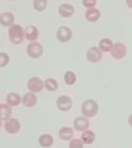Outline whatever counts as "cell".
<instances>
[{
    "instance_id": "cell-1",
    "label": "cell",
    "mask_w": 132,
    "mask_h": 148,
    "mask_svg": "<svg viewBox=\"0 0 132 148\" xmlns=\"http://www.w3.org/2000/svg\"><path fill=\"white\" fill-rule=\"evenodd\" d=\"M8 37L10 42L13 45H19L23 43L25 38V29L21 25L13 24L8 29Z\"/></svg>"
},
{
    "instance_id": "cell-16",
    "label": "cell",
    "mask_w": 132,
    "mask_h": 148,
    "mask_svg": "<svg viewBox=\"0 0 132 148\" xmlns=\"http://www.w3.org/2000/svg\"><path fill=\"white\" fill-rule=\"evenodd\" d=\"M6 102L11 106H17L22 103V97L18 93L11 92L6 97Z\"/></svg>"
},
{
    "instance_id": "cell-27",
    "label": "cell",
    "mask_w": 132,
    "mask_h": 148,
    "mask_svg": "<svg viewBox=\"0 0 132 148\" xmlns=\"http://www.w3.org/2000/svg\"><path fill=\"white\" fill-rule=\"evenodd\" d=\"M82 4L87 9L95 8L97 4V0H82Z\"/></svg>"
},
{
    "instance_id": "cell-17",
    "label": "cell",
    "mask_w": 132,
    "mask_h": 148,
    "mask_svg": "<svg viewBox=\"0 0 132 148\" xmlns=\"http://www.w3.org/2000/svg\"><path fill=\"white\" fill-rule=\"evenodd\" d=\"M12 106L8 103H2L0 105V119L2 121H7L12 116Z\"/></svg>"
},
{
    "instance_id": "cell-28",
    "label": "cell",
    "mask_w": 132,
    "mask_h": 148,
    "mask_svg": "<svg viewBox=\"0 0 132 148\" xmlns=\"http://www.w3.org/2000/svg\"><path fill=\"white\" fill-rule=\"evenodd\" d=\"M126 4L128 8H129L130 10H132V0H126Z\"/></svg>"
},
{
    "instance_id": "cell-11",
    "label": "cell",
    "mask_w": 132,
    "mask_h": 148,
    "mask_svg": "<svg viewBox=\"0 0 132 148\" xmlns=\"http://www.w3.org/2000/svg\"><path fill=\"white\" fill-rule=\"evenodd\" d=\"M15 18L13 13L11 12H4L0 13V25L5 28H10L14 24Z\"/></svg>"
},
{
    "instance_id": "cell-23",
    "label": "cell",
    "mask_w": 132,
    "mask_h": 148,
    "mask_svg": "<svg viewBox=\"0 0 132 148\" xmlns=\"http://www.w3.org/2000/svg\"><path fill=\"white\" fill-rule=\"evenodd\" d=\"M32 7L34 11L42 12L48 8V0H33Z\"/></svg>"
},
{
    "instance_id": "cell-5",
    "label": "cell",
    "mask_w": 132,
    "mask_h": 148,
    "mask_svg": "<svg viewBox=\"0 0 132 148\" xmlns=\"http://www.w3.org/2000/svg\"><path fill=\"white\" fill-rule=\"evenodd\" d=\"M56 38L60 43H67L72 38V29L67 26H61L56 32Z\"/></svg>"
},
{
    "instance_id": "cell-25",
    "label": "cell",
    "mask_w": 132,
    "mask_h": 148,
    "mask_svg": "<svg viewBox=\"0 0 132 148\" xmlns=\"http://www.w3.org/2000/svg\"><path fill=\"white\" fill-rule=\"evenodd\" d=\"M10 63V56L6 52H0V68H5Z\"/></svg>"
},
{
    "instance_id": "cell-31",
    "label": "cell",
    "mask_w": 132,
    "mask_h": 148,
    "mask_svg": "<svg viewBox=\"0 0 132 148\" xmlns=\"http://www.w3.org/2000/svg\"><path fill=\"white\" fill-rule=\"evenodd\" d=\"M8 1H13V0H8Z\"/></svg>"
},
{
    "instance_id": "cell-18",
    "label": "cell",
    "mask_w": 132,
    "mask_h": 148,
    "mask_svg": "<svg viewBox=\"0 0 132 148\" xmlns=\"http://www.w3.org/2000/svg\"><path fill=\"white\" fill-rule=\"evenodd\" d=\"M114 43L111 39L109 38H103L100 40L98 48L101 49L102 52H110L111 49L113 48Z\"/></svg>"
},
{
    "instance_id": "cell-7",
    "label": "cell",
    "mask_w": 132,
    "mask_h": 148,
    "mask_svg": "<svg viewBox=\"0 0 132 148\" xmlns=\"http://www.w3.org/2000/svg\"><path fill=\"white\" fill-rule=\"evenodd\" d=\"M27 86L30 92L39 93L44 88V82L39 77H32L27 82Z\"/></svg>"
},
{
    "instance_id": "cell-13",
    "label": "cell",
    "mask_w": 132,
    "mask_h": 148,
    "mask_svg": "<svg viewBox=\"0 0 132 148\" xmlns=\"http://www.w3.org/2000/svg\"><path fill=\"white\" fill-rule=\"evenodd\" d=\"M37 102H38V98H37V96H36V93L30 91L28 93H26L25 95L22 97L23 106L28 107V108H32V107L35 106Z\"/></svg>"
},
{
    "instance_id": "cell-6",
    "label": "cell",
    "mask_w": 132,
    "mask_h": 148,
    "mask_svg": "<svg viewBox=\"0 0 132 148\" xmlns=\"http://www.w3.org/2000/svg\"><path fill=\"white\" fill-rule=\"evenodd\" d=\"M87 60L91 64L99 63L103 58V52L98 47H91L87 51Z\"/></svg>"
},
{
    "instance_id": "cell-19",
    "label": "cell",
    "mask_w": 132,
    "mask_h": 148,
    "mask_svg": "<svg viewBox=\"0 0 132 148\" xmlns=\"http://www.w3.org/2000/svg\"><path fill=\"white\" fill-rule=\"evenodd\" d=\"M39 144L44 148H49L53 144V137L50 134H42L39 137Z\"/></svg>"
},
{
    "instance_id": "cell-2",
    "label": "cell",
    "mask_w": 132,
    "mask_h": 148,
    "mask_svg": "<svg viewBox=\"0 0 132 148\" xmlns=\"http://www.w3.org/2000/svg\"><path fill=\"white\" fill-rule=\"evenodd\" d=\"M98 110H99L98 103L92 99L86 100L81 106V113L87 118L94 117L98 113Z\"/></svg>"
},
{
    "instance_id": "cell-9",
    "label": "cell",
    "mask_w": 132,
    "mask_h": 148,
    "mask_svg": "<svg viewBox=\"0 0 132 148\" xmlns=\"http://www.w3.org/2000/svg\"><path fill=\"white\" fill-rule=\"evenodd\" d=\"M56 106L61 111H69L72 107V101L70 97L67 95H62L56 100Z\"/></svg>"
},
{
    "instance_id": "cell-4",
    "label": "cell",
    "mask_w": 132,
    "mask_h": 148,
    "mask_svg": "<svg viewBox=\"0 0 132 148\" xmlns=\"http://www.w3.org/2000/svg\"><path fill=\"white\" fill-rule=\"evenodd\" d=\"M110 55L115 60H122L126 55V47L124 43L116 42L114 43L113 48L110 50Z\"/></svg>"
},
{
    "instance_id": "cell-30",
    "label": "cell",
    "mask_w": 132,
    "mask_h": 148,
    "mask_svg": "<svg viewBox=\"0 0 132 148\" xmlns=\"http://www.w3.org/2000/svg\"><path fill=\"white\" fill-rule=\"evenodd\" d=\"M1 119H0V128H1V125H2V122H1Z\"/></svg>"
},
{
    "instance_id": "cell-26",
    "label": "cell",
    "mask_w": 132,
    "mask_h": 148,
    "mask_svg": "<svg viewBox=\"0 0 132 148\" xmlns=\"http://www.w3.org/2000/svg\"><path fill=\"white\" fill-rule=\"evenodd\" d=\"M69 148H84V143L80 139H73L69 142Z\"/></svg>"
},
{
    "instance_id": "cell-14",
    "label": "cell",
    "mask_w": 132,
    "mask_h": 148,
    "mask_svg": "<svg viewBox=\"0 0 132 148\" xmlns=\"http://www.w3.org/2000/svg\"><path fill=\"white\" fill-rule=\"evenodd\" d=\"M89 121L87 117H77L73 122V128L77 131H85L89 129Z\"/></svg>"
},
{
    "instance_id": "cell-29",
    "label": "cell",
    "mask_w": 132,
    "mask_h": 148,
    "mask_svg": "<svg viewBox=\"0 0 132 148\" xmlns=\"http://www.w3.org/2000/svg\"><path fill=\"white\" fill-rule=\"evenodd\" d=\"M128 123H129V125L132 127V114L128 117Z\"/></svg>"
},
{
    "instance_id": "cell-3",
    "label": "cell",
    "mask_w": 132,
    "mask_h": 148,
    "mask_svg": "<svg viewBox=\"0 0 132 148\" xmlns=\"http://www.w3.org/2000/svg\"><path fill=\"white\" fill-rule=\"evenodd\" d=\"M26 51L28 56L30 57V58L38 59L43 55L44 49H43V46L41 45V43L34 41V42H30L28 44Z\"/></svg>"
},
{
    "instance_id": "cell-20",
    "label": "cell",
    "mask_w": 132,
    "mask_h": 148,
    "mask_svg": "<svg viewBox=\"0 0 132 148\" xmlns=\"http://www.w3.org/2000/svg\"><path fill=\"white\" fill-rule=\"evenodd\" d=\"M59 137L63 140H72L73 137V129L69 126H63L59 130Z\"/></svg>"
},
{
    "instance_id": "cell-15",
    "label": "cell",
    "mask_w": 132,
    "mask_h": 148,
    "mask_svg": "<svg viewBox=\"0 0 132 148\" xmlns=\"http://www.w3.org/2000/svg\"><path fill=\"white\" fill-rule=\"evenodd\" d=\"M85 18H86L87 21L91 22V23L97 22L98 20L101 18L100 10L97 8L87 9V11L85 12Z\"/></svg>"
},
{
    "instance_id": "cell-22",
    "label": "cell",
    "mask_w": 132,
    "mask_h": 148,
    "mask_svg": "<svg viewBox=\"0 0 132 148\" xmlns=\"http://www.w3.org/2000/svg\"><path fill=\"white\" fill-rule=\"evenodd\" d=\"M77 81V76L72 70H67L64 74V82L67 86H73Z\"/></svg>"
},
{
    "instance_id": "cell-10",
    "label": "cell",
    "mask_w": 132,
    "mask_h": 148,
    "mask_svg": "<svg viewBox=\"0 0 132 148\" xmlns=\"http://www.w3.org/2000/svg\"><path fill=\"white\" fill-rule=\"evenodd\" d=\"M75 12L73 5L69 3H63L58 7V13L61 17L63 18H70Z\"/></svg>"
},
{
    "instance_id": "cell-21",
    "label": "cell",
    "mask_w": 132,
    "mask_h": 148,
    "mask_svg": "<svg viewBox=\"0 0 132 148\" xmlns=\"http://www.w3.org/2000/svg\"><path fill=\"white\" fill-rule=\"evenodd\" d=\"M95 138H96V136H95V134H94L93 131L89 130V129L83 131L82 135H81V140H83V143L85 144L92 143L94 140H95Z\"/></svg>"
},
{
    "instance_id": "cell-8",
    "label": "cell",
    "mask_w": 132,
    "mask_h": 148,
    "mask_svg": "<svg viewBox=\"0 0 132 148\" xmlns=\"http://www.w3.org/2000/svg\"><path fill=\"white\" fill-rule=\"evenodd\" d=\"M4 128L6 130V132H8L9 134H12V135L17 134L20 131L19 121L17 119H15V118H10V119L5 121Z\"/></svg>"
},
{
    "instance_id": "cell-24",
    "label": "cell",
    "mask_w": 132,
    "mask_h": 148,
    "mask_svg": "<svg viewBox=\"0 0 132 148\" xmlns=\"http://www.w3.org/2000/svg\"><path fill=\"white\" fill-rule=\"evenodd\" d=\"M44 87L49 91H56L58 88V82L53 78H48L44 81Z\"/></svg>"
},
{
    "instance_id": "cell-12",
    "label": "cell",
    "mask_w": 132,
    "mask_h": 148,
    "mask_svg": "<svg viewBox=\"0 0 132 148\" xmlns=\"http://www.w3.org/2000/svg\"><path fill=\"white\" fill-rule=\"evenodd\" d=\"M25 38L29 42H34L37 41L39 38V31L35 26L29 25L25 28Z\"/></svg>"
}]
</instances>
